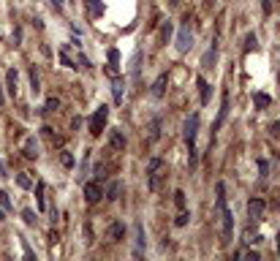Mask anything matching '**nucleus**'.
<instances>
[{
	"label": "nucleus",
	"instance_id": "1",
	"mask_svg": "<svg viewBox=\"0 0 280 261\" xmlns=\"http://www.w3.org/2000/svg\"><path fill=\"white\" fill-rule=\"evenodd\" d=\"M185 145H188V163H191V169L196 166L198 161V152H196V133H198V114L193 112V114H188V120H185Z\"/></svg>",
	"mask_w": 280,
	"mask_h": 261
},
{
	"label": "nucleus",
	"instance_id": "2",
	"mask_svg": "<svg viewBox=\"0 0 280 261\" xmlns=\"http://www.w3.org/2000/svg\"><path fill=\"white\" fill-rule=\"evenodd\" d=\"M164 177H166L164 158H150V163H147V188H150V191H158Z\"/></svg>",
	"mask_w": 280,
	"mask_h": 261
},
{
	"label": "nucleus",
	"instance_id": "3",
	"mask_svg": "<svg viewBox=\"0 0 280 261\" xmlns=\"http://www.w3.org/2000/svg\"><path fill=\"white\" fill-rule=\"evenodd\" d=\"M106 120H109V106H98L96 112H93V117H90V133L93 136H101V130L106 128Z\"/></svg>",
	"mask_w": 280,
	"mask_h": 261
},
{
	"label": "nucleus",
	"instance_id": "4",
	"mask_svg": "<svg viewBox=\"0 0 280 261\" xmlns=\"http://www.w3.org/2000/svg\"><path fill=\"white\" fill-rule=\"evenodd\" d=\"M144 250H147V234H144V223L142 220H133V256L142 259Z\"/></svg>",
	"mask_w": 280,
	"mask_h": 261
},
{
	"label": "nucleus",
	"instance_id": "5",
	"mask_svg": "<svg viewBox=\"0 0 280 261\" xmlns=\"http://www.w3.org/2000/svg\"><path fill=\"white\" fill-rule=\"evenodd\" d=\"M191 47H193V33H191V28H188V19H185V25L177 30V35H174V49H177L180 55H185Z\"/></svg>",
	"mask_w": 280,
	"mask_h": 261
},
{
	"label": "nucleus",
	"instance_id": "6",
	"mask_svg": "<svg viewBox=\"0 0 280 261\" xmlns=\"http://www.w3.org/2000/svg\"><path fill=\"white\" fill-rule=\"evenodd\" d=\"M231 234H234V215H231V210L226 207L223 212H220V242L229 245V242H231Z\"/></svg>",
	"mask_w": 280,
	"mask_h": 261
},
{
	"label": "nucleus",
	"instance_id": "7",
	"mask_svg": "<svg viewBox=\"0 0 280 261\" xmlns=\"http://www.w3.org/2000/svg\"><path fill=\"white\" fill-rule=\"evenodd\" d=\"M101 196H103L101 182H84V199H87V204H96Z\"/></svg>",
	"mask_w": 280,
	"mask_h": 261
},
{
	"label": "nucleus",
	"instance_id": "8",
	"mask_svg": "<svg viewBox=\"0 0 280 261\" xmlns=\"http://www.w3.org/2000/svg\"><path fill=\"white\" fill-rule=\"evenodd\" d=\"M112 98H115L117 106L123 103V98H125V79L123 76H115V79H112Z\"/></svg>",
	"mask_w": 280,
	"mask_h": 261
},
{
	"label": "nucleus",
	"instance_id": "9",
	"mask_svg": "<svg viewBox=\"0 0 280 261\" xmlns=\"http://www.w3.org/2000/svg\"><path fill=\"white\" fill-rule=\"evenodd\" d=\"M226 114H229V93H223V98H220V112H218V120H215V130H212V133H218V130L223 128Z\"/></svg>",
	"mask_w": 280,
	"mask_h": 261
},
{
	"label": "nucleus",
	"instance_id": "10",
	"mask_svg": "<svg viewBox=\"0 0 280 261\" xmlns=\"http://www.w3.org/2000/svg\"><path fill=\"white\" fill-rule=\"evenodd\" d=\"M166 84H169V74H158V79L152 82V98H164V93H166Z\"/></svg>",
	"mask_w": 280,
	"mask_h": 261
},
{
	"label": "nucleus",
	"instance_id": "11",
	"mask_svg": "<svg viewBox=\"0 0 280 261\" xmlns=\"http://www.w3.org/2000/svg\"><path fill=\"white\" fill-rule=\"evenodd\" d=\"M247 215H250V220H261V215H264V201L250 199L247 201Z\"/></svg>",
	"mask_w": 280,
	"mask_h": 261
},
{
	"label": "nucleus",
	"instance_id": "12",
	"mask_svg": "<svg viewBox=\"0 0 280 261\" xmlns=\"http://www.w3.org/2000/svg\"><path fill=\"white\" fill-rule=\"evenodd\" d=\"M22 155H25V158H38V142H35V136L25 139V145H22Z\"/></svg>",
	"mask_w": 280,
	"mask_h": 261
},
{
	"label": "nucleus",
	"instance_id": "13",
	"mask_svg": "<svg viewBox=\"0 0 280 261\" xmlns=\"http://www.w3.org/2000/svg\"><path fill=\"white\" fill-rule=\"evenodd\" d=\"M161 125H164V120H161V117H152L150 128H147V142H158V139H161Z\"/></svg>",
	"mask_w": 280,
	"mask_h": 261
},
{
	"label": "nucleus",
	"instance_id": "14",
	"mask_svg": "<svg viewBox=\"0 0 280 261\" xmlns=\"http://www.w3.org/2000/svg\"><path fill=\"white\" fill-rule=\"evenodd\" d=\"M218 63V35H215V41H212V47H210V52L204 55V60H201V65L204 68H212Z\"/></svg>",
	"mask_w": 280,
	"mask_h": 261
},
{
	"label": "nucleus",
	"instance_id": "15",
	"mask_svg": "<svg viewBox=\"0 0 280 261\" xmlns=\"http://www.w3.org/2000/svg\"><path fill=\"white\" fill-rule=\"evenodd\" d=\"M16 82H19L16 68H8L6 71V90H8V96H16Z\"/></svg>",
	"mask_w": 280,
	"mask_h": 261
},
{
	"label": "nucleus",
	"instance_id": "16",
	"mask_svg": "<svg viewBox=\"0 0 280 261\" xmlns=\"http://www.w3.org/2000/svg\"><path fill=\"white\" fill-rule=\"evenodd\" d=\"M196 84H198V98H201V106H207V103H210V82H207L204 76H198Z\"/></svg>",
	"mask_w": 280,
	"mask_h": 261
},
{
	"label": "nucleus",
	"instance_id": "17",
	"mask_svg": "<svg viewBox=\"0 0 280 261\" xmlns=\"http://www.w3.org/2000/svg\"><path fill=\"white\" fill-rule=\"evenodd\" d=\"M123 237H125V226L120 223V220H115V223L109 226V242H120Z\"/></svg>",
	"mask_w": 280,
	"mask_h": 261
},
{
	"label": "nucleus",
	"instance_id": "18",
	"mask_svg": "<svg viewBox=\"0 0 280 261\" xmlns=\"http://www.w3.org/2000/svg\"><path fill=\"white\" fill-rule=\"evenodd\" d=\"M120 193H123V182H120V179H115V182L106 188V199H109V201H117V199H120Z\"/></svg>",
	"mask_w": 280,
	"mask_h": 261
},
{
	"label": "nucleus",
	"instance_id": "19",
	"mask_svg": "<svg viewBox=\"0 0 280 261\" xmlns=\"http://www.w3.org/2000/svg\"><path fill=\"white\" fill-rule=\"evenodd\" d=\"M44 193H47V182H38V185H35V199H38V210H47V196H44Z\"/></svg>",
	"mask_w": 280,
	"mask_h": 261
},
{
	"label": "nucleus",
	"instance_id": "20",
	"mask_svg": "<svg viewBox=\"0 0 280 261\" xmlns=\"http://www.w3.org/2000/svg\"><path fill=\"white\" fill-rule=\"evenodd\" d=\"M253 103H256V109H266V106L272 103V98L266 96V93H256V96H253Z\"/></svg>",
	"mask_w": 280,
	"mask_h": 261
},
{
	"label": "nucleus",
	"instance_id": "21",
	"mask_svg": "<svg viewBox=\"0 0 280 261\" xmlns=\"http://www.w3.org/2000/svg\"><path fill=\"white\" fill-rule=\"evenodd\" d=\"M112 147L115 150H125V136L120 130H112Z\"/></svg>",
	"mask_w": 280,
	"mask_h": 261
},
{
	"label": "nucleus",
	"instance_id": "22",
	"mask_svg": "<svg viewBox=\"0 0 280 261\" xmlns=\"http://www.w3.org/2000/svg\"><path fill=\"white\" fill-rule=\"evenodd\" d=\"M117 65H120V52L109 49V74H117Z\"/></svg>",
	"mask_w": 280,
	"mask_h": 261
},
{
	"label": "nucleus",
	"instance_id": "23",
	"mask_svg": "<svg viewBox=\"0 0 280 261\" xmlns=\"http://www.w3.org/2000/svg\"><path fill=\"white\" fill-rule=\"evenodd\" d=\"M171 33H174V25H171V22L166 19L164 25H161V41L166 44V41H169V38H171Z\"/></svg>",
	"mask_w": 280,
	"mask_h": 261
},
{
	"label": "nucleus",
	"instance_id": "24",
	"mask_svg": "<svg viewBox=\"0 0 280 261\" xmlns=\"http://www.w3.org/2000/svg\"><path fill=\"white\" fill-rule=\"evenodd\" d=\"M256 47H259V38H256V33H247V35H245V47H242V52H253Z\"/></svg>",
	"mask_w": 280,
	"mask_h": 261
},
{
	"label": "nucleus",
	"instance_id": "25",
	"mask_svg": "<svg viewBox=\"0 0 280 261\" xmlns=\"http://www.w3.org/2000/svg\"><path fill=\"white\" fill-rule=\"evenodd\" d=\"M16 185L25 188V191H30V188H33V179H30L28 174H16Z\"/></svg>",
	"mask_w": 280,
	"mask_h": 261
},
{
	"label": "nucleus",
	"instance_id": "26",
	"mask_svg": "<svg viewBox=\"0 0 280 261\" xmlns=\"http://www.w3.org/2000/svg\"><path fill=\"white\" fill-rule=\"evenodd\" d=\"M60 163L66 166V169H71V166H74V155H71L68 150H60Z\"/></svg>",
	"mask_w": 280,
	"mask_h": 261
},
{
	"label": "nucleus",
	"instance_id": "27",
	"mask_svg": "<svg viewBox=\"0 0 280 261\" xmlns=\"http://www.w3.org/2000/svg\"><path fill=\"white\" fill-rule=\"evenodd\" d=\"M188 220H191V212H185V210H180V215H177V220H174V226H188Z\"/></svg>",
	"mask_w": 280,
	"mask_h": 261
},
{
	"label": "nucleus",
	"instance_id": "28",
	"mask_svg": "<svg viewBox=\"0 0 280 261\" xmlns=\"http://www.w3.org/2000/svg\"><path fill=\"white\" fill-rule=\"evenodd\" d=\"M30 84H33V96H38V90L41 87H38V71L35 68H30Z\"/></svg>",
	"mask_w": 280,
	"mask_h": 261
},
{
	"label": "nucleus",
	"instance_id": "29",
	"mask_svg": "<svg viewBox=\"0 0 280 261\" xmlns=\"http://www.w3.org/2000/svg\"><path fill=\"white\" fill-rule=\"evenodd\" d=\"M60 109V98H49L47 106H44V112H57Z\"/></svg>",
	"mask_w": 280,
	"mask_h": 261
},
{
	"label": "nucleus",
	"instance_id": "30",
	"mask_svg": "<svg viewBox=\"0 0 280 261\" xmlns=\"http://www.w3.org/2000/svg\"><path fill=\"white\" fill-rule=\"evenodd\" d=\"M22 218H25L28 226H35V212H33V210H22Z\"/></svg>",
	"mask_w": 280,
	"mask_h": 261
},
{
	"label": "nucleus",
	"instance_id": "31",
	"mask_svg": "<svg viewBox=\"0 0 280 261\" xmlns=\"http://www.w3.org/2000/svg\"><path fill=\"white\" fill-rule=\"evenodd\" d=\"M0 207H3V210H11V199H8L6 191H0Z\"/></svg>",
	"mask_w": 280,
	"mask_h": 261
},
{
	"label": "nucleus",
	"instance_id": "32",
	"mask_svg": "<svg viewBox=\"0 0 280 261\" xmlns=\"http://www.w3.org/2000/svg\"><path fill=\"white\" fill-rule=\"evenodd\" d=\"M174 204H177L180 210H185V193H182V191H177V193H174Z\"/></svg>",
	"mask_w": 280,
	"mask_h": 261
},
{
	"label": "nucleus",
	"instance_id": "33",
	"mask_svg": "<svg viewBox=\"0 0 280 261\" xmlns=\"http://www.w3.org/2000/svg\"><path fill=\"white\" fill-rule=\"evenodd\" d=\"M19 242H22V250H25V256H28V259H35V253H33V250H30L28 240H19Z\"/></svg>",
	"mask_w": 280,
	"mask_h": 261
},
{
	"label": "nucleus",
	"instance_id": "34",
	"mask_svg": "<svg viewBox=\"0 0 280 261\" xmlns=\"http://www.w3.org/2000/svg\"><path fill=\"white\" fill-rule=\"evenodd\" d=\"M259 172H261V177H266V172H269V163H266V161H259Z\"/></svg>",
	"mask_w": 280,
	"mask_h": 261
},
{
	"label": "nucleus",
	"instance_id": "35",
	"mask_svg": "<svg viewBox=\"0 0 280 261\" xmlns=\"http://www.w3.org/2000/svg\"><path fill=\"white\" fill-rule=\"evenodd\" d=\"M272 133H275V136H280V123H275V125H272Z\"/></svg>",
	"mask_w": 280,
	"mask_h": 261
},
{
	"label": "nucleus",
	"instance_id": "36",
	"mask_svg": "<svg viewBox=\"0 0 280 261\" xmlns=\"http://www.w3.org/2000/svg\"><path fill=\"white\" fill-rule=\"evenodd\" d=\"M52 6H55L57 11H60V8H63V0H52Z\"/></svg>",
	"mask_w": 280,
	"mask_h": 261
},
{
	"label": "nucleus",
	"instance_id": "37",
	"mask_svg": "<svg viewBox=\"0 0 280 261\" xmlns=\"http://www.w3.org/2000/svg\"><path fill=\"white\" fill-rule=\"evenodd\" d=\"M0 177H8V174H6V166H3V161H0Z\"/></svg>",
	"mask_w": 280,
	"mask_h": 261
},
{
	"label": "nucleus",
	"instance_id": "38",
	"mask_svg": "<svg viewBox=\"0 0 280 261\" xmlns=\"http://www.w3.org/2000/svg\"><path fill=\"white\" fill-rule=\"evenodd\" d=\"M204 6H207V8H212V6H215V0H204Z\"/></svg>",
	"mask_w": 280,
	"mask_h": 261
},
{
	"label": "nucleus",
	"instance_id": "39",
	"mask_svg": "<svg viewBox=\"0 0 280 261\" xmlns=\"http://www.w3.org/2000/svg\"><path fill=\"white\" fill-rule=\"evenodd\" d=\"M3 220H6V212H3V207H0V223H3Z\"/></svg>",
	"mask_w": 280,
	"mask_h": 261
},
{
	"label": "nucleus",
	"instance_id": "40",
	"mask_svg": "<svg viewBox=\"0 0 280 261\" xmlns=\"http://www.w3.org/2000/svg\"><path fill=\"white\" fill-rule=\"evenodd\" d=\"M169 6L174 8V6H180V0H169Z\"/></svg>",
	"mask_w": 280,
	"mask_h": 261
},
{
	"label": "nucleus",
	"instance_id": "41",
	"mask_svg": "<svg viewBox=\"0 0 280 261\" xmlns=\"http://www.w3.org/2000/svg\"><path fill=\"white\" fill-rule=\"evenodd\" d=\"M0 106H3V90H0Z\"/></svg>",
	"mask_w": 280,
	"mask_h": 261
}]
</instances>
